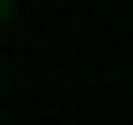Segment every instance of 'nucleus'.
<instances>
[{
    "label": "nucleus",
    "mask_w": 133,
    "mask_h": 125,
    "mask_svg": "<svg viewBox=\"0 0 133 125\" xmlns=\"http://www.w3.org/2000/svg\"><path fill=\"white\" fill-rule=\"evenodd\" d=\"M8 8H16V0H0V24H8Z\"/></svg>",
    "instance_id": "obj_1"
}]
</instances>
